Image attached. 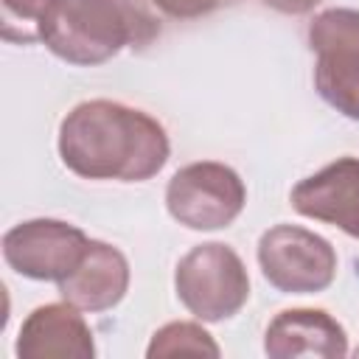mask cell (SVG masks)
Masks as SVG:
<instances>
[{
	"label": "cell",
	"mask_w": 359,
	"mask_h": 359,
	"mask_svg": "<svg viewBox=\"0 0 359 359\" xmlns=\"http://www.w3.org/2000/svg\"><path fill=\"white\" fill-rule=\"evenodd\" d=\"M309 48L317 53L314 87L339 115L359 121V11L325 8L309 25Z\"/></svg>",
	"instance_id": "obj_4"
},
{
	"label": "cell",
	"mask_w": 359,
	"mask_h": 359,
	"mask_svg": "<svg viewBox=\"0 0 359 359\" xmlns=\"http://www.w3.org/2000/svg\"><path fill=\"white\" fill-rule=\"evenodd\" d=\"M81 309L65 303L36 306L17 337L20 359H93L95 342L87 320L79 314Z\"/></svg>",
	"instance_id": "obj_9"
},
{
	"label": "cell",
	"mask_w": 359,
	"mask_h": 359,
	"mask_svg": "<svg viewBox=\"0 0 359 359\" xmlns=\"http://www.w3.org/2000/svg\"><path fill=\"white\" fill-rule=\"evenodd\" d=\"M258 266L283 294H317L337 278V250L306 227L275 224L258 238Z\"/></svg>",
	"instance_id": "obj_6"
},
{
	"label": "cell",
	"mask_w": 359,
	"mask_h": 359,
	"mask_svg": "<svg viewBox=\"0 0 359 359\" xmlns=\"http://www.w3.org/2000/svg\"><path fill=\"white\" fill-rule=\"evenodd\" d=\"M171 154L157 118L109 98L76 104L59 123V157L84 180L146 182Z\"/></svg>",
	"instance_id": "obj_1"
},
{
	"label": "cell",
	"mask_w": 359,
	"mask_h": 359,
	"mask_svg": "<svg viewBox=\"0 0 359 359\" xmlns=\"http://www.w3.org/2000/svg\"><path fill=\"white\" fill-rule=\"evenodd\" d=\"M244 205V180L216 160L188 163L165 185V208L188 230H222L241 216Z\"/></svg>",
	"instance_id": "obj_5"
},
{
	"label": "cell",
	"mask_w": 359,
	"mask_h": 359,
	"mask_svg": "<svg viewBox=\"0 0 359 359\" xmlns=\"http://www.w3.org/2000/svg\"><path fill=\"white\" fill-rule=\"evenodd\" d=\"M264 351L272 359H342L348 353V337L323 309H286L266 325Z\"/></svg>",
	"instance_id": "obj_10"
},
{
	"label": "cell",
	"mask_w": 359,
	"mask_h": 359,
	"mask_svg": "<svg viewBox=\"0 0 359 359\" xmlns=\"http://www.w3.org/2000/svg\"><path fill=\"white\" fill-rule=\"evenodd\" d=\"M180 303L202 323H222L250 300V275L238 252L227 244L208 241L188 250L174 269Z\"/></svg>",
	"instance_id": "obj_3"
},
{
	"label": "cell",
	"mask_w": 359,
	"mask_h": 359,
	"mask_svg": "<svg viewBox=\"0 0 359 359\" xmlns=\"http://www.w3.org/2000/svg\"><path fill=\"white\" fill-rule=\"evenodd\" d=\"M238 0H151L154 8H160L163 14L174 17V20H196L205 17L222 6H233Z\"/></svg>",
	"instance_id": "obj_14"
},
{
	"label": "cell",
	"mask_w": 359,
	"mask_h": 359,
	"mask_svg": "<svg viewBox=\"0 0 359 359\" xmlns=\"http://www.w3.org/2000/svg\"><path fill=\"white\" fill-rule=\"evenodd\" d=\"M320 0H264V6L280 11V14H309Z\"/></svg>",
	"instance_id": "obj_15"
},
{
	"label": "cell",
	"mask_w": 359,
	"mask_h": 359,
	"mask_svg": "<svg viewBox=\"0 0 359 359\" xmlns=\"http://www.w3.org/2000/svg\"><path fill=\"white\" fill-rule=\"evenodd\" d=\"M129 289V261L126 255L107 244L90 238L79 266L59 280V294L81 311H107L123 300Z\"/></svg>",
	"instance_id": "obj_11"
},
{
	"label": "cell",
	"mask_w": 359,
	"mask_h": 359,
	"mask_svg": "<svg viewBox=\"0 0 359 359\" xmlns=\"http://www.w3.org/2000/svg\"><path fill=\"white\" fill-rule=\"evenodd\" d=\"M53 0H0V36L6 42H39V28Z\"/></svg>",
	"instance_id": "obj_13"
},
{
	"label": "cell",
	"mask_w": 359,
	"mask_h": 359,
	"mask_svg": "<svg viewBox=\"0 0 359 359\" xmlns=\"http://www.w3.org/2000/svg\"><path fill=\"white\" fill-rule=\"evenodd\" d=\"M219 356L216 339L199 325V323H168L151 334V342L146 348L149 359H165V356Z\"/></svg>",
	"instance_id": "obj_12"
},
{
	"label": "cell",
	"mask_w": 359,
	"mask_h": 359,
	"mask_svg": "<svg viewBox=\"0 0 359 359\" xmlns=\"http://www.w3.org/2000/svg\"><path fill=\"white\" fill-rule=\"evenodd\" d=\"M157 36L151 0H53L39 28L53 56L81 67L104 65L123 48L143 50Z\"/></svg>",
	"instance_id": "obj_2"
},
{
	"label": "cell",
	"mask_w": 359,
	"mask_h": 359,
	"mask_svg": "<svg viewBox=\"0 0 359 359\" xmlns=\"http://www.w3.org/2000/svg\"><path fill=\"white\" fill-rule=\"evenodd\" d=\"M292 208L359 238V157H339L300 180L289 196Z\"/></svg>",
	"instance_id": "obj_8"
},
{
	"label": "cell",
	"mask_w": 359,
	"mask_h": 359,
	"mask_svg": "<svg viewBox=\"0 0 359 359\" xmlns=\"http://www.w3.org/2000/svg\"><path fill=\"white\" fill-rule=\"evenodd\" d=\"M90 238L76 224L62 219H28L3 236L6 264L31 280L67 278L87 252Z\"/></svg>",
	"instance_id": "obj_7"
}]
</instances>
